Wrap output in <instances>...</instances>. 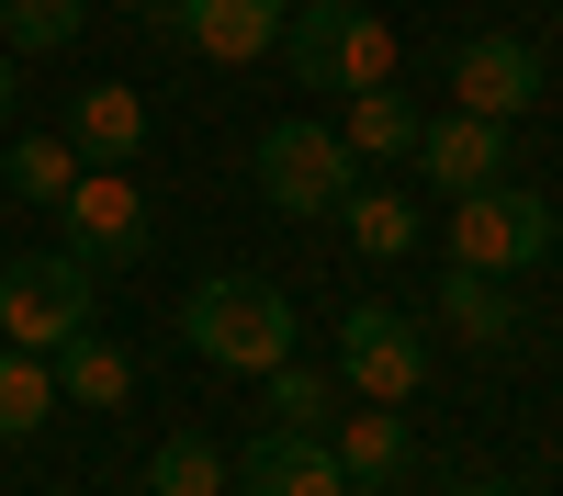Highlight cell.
Returning <instances> with one entry per match:
<instances>
[{"instance_id":"obj_1","label":"cell","mask_w":563,"mask_h":496,"mask_svg":"<svg viewBox=\"0 0 563 496\" xmlns=\"http://www.w3.org/2000/svg\"><path fill=\"white\" fill-rule=\"evenodd\" d=\"M282 68H294L305 90H327V102H350V90L372 79H395V23L372 12V0H305V12H282V45H271Z\"/></svg>"},{"instance_id":"obj_2","label":"cell","mask_w":563,"mask_h":496,"mask_svg":"<svg viewBox=\"0 0 563 496\" xmlns=\"http://www.w3.org/2000/svg\"><path fill=\"white\" fill-rule=\"evenodd\" d=\"M180 339L214 373H271V361H294V294L260 283V271H214V283L180 294Z\"/></svg>"},{"instance_id":"obj_3","label":"cell","mask_w":563,"mask_h":496,"mask_svg":"<svg viewBox=\"0 0 563 496\" xmlns=\"http://www.w3.org/2000/svg\"><path fill=\"white\" fill-rule=\"evenodd\" d=\"M249 180H260V203H271V214H339V203H350V180H361V158H350V135H339V124L282 113L260 147H249Z\"/></svg>"},{"instance_id":"obj_4","label":"cell","mask_w":563,"mask_h":496,"mask_svg":"<svg viewBox=\"0 0 563 496\" xmlns=\"http://www.w3.org/2000/svg\"><path fill=\"white\" fill-rule=\"evenodd\" d=\"M90 305H102V294H90V260H68V249L0 271V339H12V350H45V361H57V350L90 328Z\"/></svg>"},{"instance_id":"obj_5","label":"cell","mask_w":563,"mask_h":496,"mask_svg":"<svg viewBox=\"0 0 563 496\" xmlns=\"http://www.w3.org/2000/svg\"><path fill=\"white\" fill-rule=\"evenodd\" d=\"M451 260H462V271H496V283H519L530 260H552V203L519 192V180L462 192V203H451Z\"/></svg>"},{"instance_id":"obj_6","label":"cell","mask_w":563,"mask_h":496,"mask_svg":"<svg viewBox=\"0 0 563 496\" xmlns=\"http://www.w3.org/2000/svg\"><path fill=\"white\" fill-rule=\"evenodd\" d=\"M339 384H361L372 406H406L429 384V339H417L395 305H350L339 316Z\"/></svg>"},{"instance_id":"obj_7","label":"cell","mask_w":563,"mask_h":496,"mask_svg":"<svg viewBox=\"0 0 563 496\" xmlns=\"http://www.w3.org/2000/svg\"><path fill=\"white\" fill-rule=\"evenodd\" d=\"M57 214H68V260H90V271L147 249V192H135V169H79Z\"/></svg>"},{"instance_id":"obj_8","label":"cell","mask_w":563,"mask_h":496,"mask_svg":"<svg viewBox=\"0 0 563 496\" xmlns=\"http://www.w3.org/2000/svg\"><path fill=\"white\" fill-rule=\"evenodd\" d=\"M451 102L519 124V113L541 102V45H530V34H462V45H451Z\"/></svg>"},{"instance_id":"obj_9","label":"cell","mask_w":563,"mask_h":496,"mask_svg":"<svg viewBox=\"0 0 563 496\" xmlns=\"http://www.w3.org/2000/svg\"><path fill=\"white\" fill-rule=\"evenodd\" d=\"M406 158L429 169V192H451V203H462V192H485V180H507V124L451 102V113L417 124V147H406Z\"/></svg>"},{"instance_id":"obj_10","label":"cell","mask_w":563,"mask_h":496,"mask_svg":"<svg viewBox=\"0 0 563 496\" xmlns=\"http://www.w3.org/2000/svg\"><path fill=\"white\" fill-rule=\"evenodd\" d=\"M282 12H294V0H169L180 45H192V57H214V68L271 57V45H282Z\"/></svg>"},{"instance_id":"obj_11","label":"cell","mask_w":563,"mask_h":496,"mask_svg":"<svg viewBox=\"0 0 563 496\" xmlns=\"http://www.w3.org/2000/svg\"><path fill=\"white\" fill-rule=\"evenodd\" d=\"M238 474H249V496H339V485H350L339 451H327V429H282V418L249 440Z\"/></svg>"},{"instance_id":"obj_12","label":"cell","mask_w":563,"mask_h":496,"mask_svg":"<svg viewBox=\"0 0 563 496\" xmlns=\"http://www.w3.org/2000/svg\"><path fill=\"white\" fill-rule=\"evenodd\" d=\"M68 147H79V169H135V147H147V102H135L124 79H90L68 102Z\"/></svg>"},{"instance_id":"obj_13","label":"cell","mask_w":563,"mask_h":496,"mask_svg":"<svg viewBox=\"0 0 563 496\" xmlns=\"http://www.w3.org/2000/svg\"><path fill=\"white\" fill-rule=\"evenodd\" d=\"M327 451H339V474H350V485H406V474H417V429H406V406L327 418Z\"/></svg>"},{"instance_id":"obj_14","label":"cell","mask_w":563,"mask_h":496,"mask_svg":"<svg viewBox=\"0 0 563 496\" xmlns=\"http://www.w3.org/2000/svg\"><path fill=\"white\" fill-rule=\"evenodd\" d=\"M440 316H451V339H474V350H507L519 339V294L496 283V271H440Z\"/></svg>"},{"instance_id":"obj_15","label":"cell","mask_w":563,"mask_h":496,"mask_svg":"<svg viewBox=\"0 0 563 496\" xmlns=\"http://www.w3.org/2000/svg\"><path fill=\"white\" fill-rule=\"evenodd\" d=\"M417 124H429V113H417L395 79H372V90H350V102H339L350 158H406V147H417Z\"/></svg>"},{"instance_id":"obj_16","label":"cell","mask_w":563,"mask_h":496,"mask_svg":"<svg viewBox=\"0 0 563 496\" xmlns=\"http://www.w3.org/2000/svg\"><path fill=\"white\" fill-rule=\"evenodd\" d=\"M339 225H350V249H361V260H406V249H417V203L395 192V180H372V169L350 180Z\"/></svg>"},{"instance_id":"obj_17","label":"cell","mask_w":563,"mask_h":496,"mask_svg":"<svg viewBox=\"0 0 563 496\" xmlns=\"http://www.w3.org/2000/svg\"><path fill=\"white\" fill-rule=\"evenodd\" d=\"M57 395H79V406H102V418H113V406L135 395V361H124L113 339H90V328H79V339L57 350Z\"/></svg>"},{"instance_id":"obj_18","label":"cell","mask_w":563,"mask_h":496,"mask_svg":"<svg viewBox=\"0 0 563 496\" xmlns=\"http://www.w3.org/2000/svg\"><path fill=\"white\" fill-rule=\"evenodd\" d=\"M45 406H57V361L0 339V440H34V429H45Z\"/></svg>"},{"instance_id":"obj_19","label":"cell","mask_w":563,"mask_h":496,"mask_svg":"<svg viewBox=\"0 0 563 496\" xmlns=\"http://www.w3.org/2000/svg\"><path fill=\"white\" fill-rule=\"evenodd\" d=\"M79 23H90V0H0V45L12 57H68Z\"/></svg>"},{"instance_id":"obj_20","label":"cell","mask_w":563,"mask_h":496,"mask_svg":"<svg viewBox=\"0 0 563 496\" xmlns=\"http://www.w3.org/2000/svg\"><path fill=\"white\" fill-rule=\"evenodd\" d=\"M0 169H12V192H23V203H68L79 147H68V135H12V147H0Z\"/></svg>"},{"instance_id":"obj_21","label":"cell","mask_w":563,"mask_h":496,"mask_svg":"<svg viewBox=\"0 0 563 496\" xmlns=\"http://www.w3.org/2000/svg\"><path fill=\"white\" fill-rule=\"evenodd\" d=\"M271 418L282 429H327V418H339V373H316V361H271Z\"/></svg>"},{"instance_id":"obj_22","label":"cell","mask_w":563,"mask_h":496,"mask_svg":"<svg viewBox=\"0 0 563 496\" xmlns=\"http://www.w3.org/2000/svg\"><path fill=\"white\" fill-rule=\"evenodd\" d=\"M147 496H225V451L214 440H158V463H147Z\"/></svg>"},{"instance_id":"obj_23","label":"cell","mask_w":563,"mask_h":496,"mask_svg":"<svg viewBox=\"0 0 563 496\" xmlns=\"http://www.w3.org/2000/svg\"><path fill=\"white\" fill-rule=\"evenodd\" d=\"M440 496H507V485H496V474H451Z\"/></svg>"},{"instance_id":"obj_24","label":"cell","mask_w":563,"mask_h":496,"mask_svg":"<svg viewBox=\"0 0 563 496\" xmlns=\"http://www.w3.org/2000/svg\"><path fill=\"white\" fill-rule=\"evenodd\" d=\"M0 124H12V45H0Z\"/></svg>"},{"instance_id":"obj_25","label":"cell","mask_w":563,"mask_h":496,"mask_svg":"<svg viewBox=\"0 0 563 496\" xmlns=\"http://www.w3.org/2000/svg\"><path fill=\"white\" fill-rule=\"evenodd\" d=\"M339 496H395V485H339Z\"/></svg>"},{"instance_id":"obj_26","label":"cell","mask_w":563,"mask_h":496,"mask_svg":"<svg viewBox=\"0 0 563 496\" xmlns=\"http://www.w3.org/2000/svg\"><path fill=\"white\" fill-rule=\"evenodd\" d=\"M135 12H169V0H135Z\"/></svg>"}]
</instances>
